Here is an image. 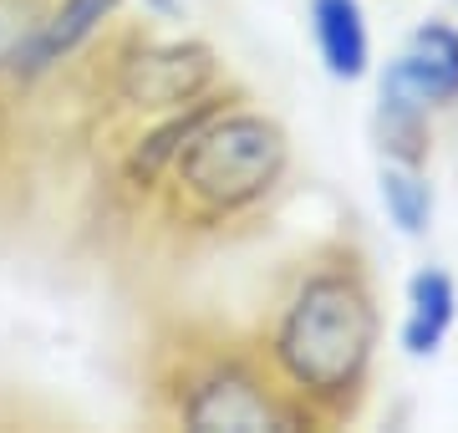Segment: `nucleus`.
Segmentation results:
<instances>
[{
	"label": "nucleus",
	"mask_w": 458,
	"mask_h": 433,
	"mask_svg": "<svg viewBox=\"0 0 458 433\" xmlns=\"http://www.w3.org/2000/svg\"><path fill=\"white\" fill-rule=\"evenodd\" d=\"M255 347L285 398L301 403L316 429L352 423L372 393L382 347V306L357 245H316L285 281Z\"/></svg>",
	"instance_id": "obj_1"
},
{
	"label": "nucleus",
	"mask_w": 458,
	"mask_h": 433,
	"mask_svg": "<svg viewBox=\"0 0 458 433\" xmlns=\"http://www.w3.org/2000/svg\"><path fill=\"white\" fill-rule=\"evenodd\" d=\"M291 179V133L276 113L250 107L245 92L225 102L199 133L183 143L158 194L189 230H229L245 225L276 200Z\"/></svg>",
	"instance_id": "obj_2"
},
{
	"label": "nucleus",
	"mask_w": 458,
	"mask_h": 433,
	"mask_svg": "<svg viewBox=\"0 0 458 433\" xmlns=\"http://www.w3.org/2000/svg\"><path fill=\"white\" fill-rule=\"evenodd\" d=\"M164 403L168 418L189 433L316 429L311 413L285 398V387L270 378L260 347H240V342L183 347L164 372Z\"/></svg>",
	"instance_id": "obj_3"
},
{
	"label": "nucleus",
	"mask_w": 458,
	"mask_h": 433,
	"mask_svg": "<svg viewBox=\"0 0 458 433\" xmlns=\"http://www.w3.org/2000/svg\"><path fill=\"white\" fill-rule=\"evenodd\" d=\"M219 82H225V67H219V51H214L204 36L132 31L128 41L113 51V67H107L113 102L128 107V113H138V117L174 113L183 102L214 92Z\"/></svg>",
	"instance_id": "obj_4"
},
{
	"label": "nucleus",
	"mask_w": 458,
	"mask_h": 433,
	"mask_svg": "<svg viewBox=\"0 0 458 433\" xmlns=\"http://www.w3.org/2000/svg\"><path fill=\"white\" fill-rule=\"evenodd\" d=\"M377 87L403 92L423 102L428 113H454L458 107V26L448 16H423L403 36L393 62L372 72Z\"/></svg>",
	"instance_id": "obj_5"
},
{
	"label": "nucleus",
	"mask_w": 458,
	"mask_h": 433,
	"mask_svg": "<svg viewBox=\"0 0 458 433\" xmlns=\"http://www.w3.org/2000/svg\"><path fill=\"white\" fill-rule=\"evenodd\" d=\"M240 98V87H214V92H204V98L194 102H183V107H174V113H158V117H148L143 123V133L132 138L128 149H123V183L128 189H138V194H158L168 179V168L179 164V153L183 143L199 133V123L204 117H214L225 102Z\"/></svg>",
	"instance_id": "obj_6"
},
{
	"label": "nucleus",
	"mask_w": 458,
	"mask_h": 433,
	"mask_svg": "<svg viewBox=\"0 0 458 433\" xmlns=\"http://www.w3.org/2000/svg\"><path fill=\"white\" fill-rule=\"evenodd\" d=\"M123 5L128 0H51L36 36H31V47H26V56L11 72V82H21V87L47 82L51 72H62L72 56H82L123 16Z\"/></svg>",
	"instance_id": "obj_7"
},
{
	"label": "nucleus",
	"mask_w": 458,
	"mask_h": 433,
	"mask_svg": "<svg viewBox=\"0 0 458 433\" xmlns=\"http://www.w3.org/2000/svg\"><path fill=\"white\" fill-rule=\"evenodd\" d=\"M306 31H311L316 62L331 82L357 87L377 72L372 21L361 0H306Z\"/></svg>",
	"instance_id": "obj_8"
},
{
	"label": "nucleus",
	"mask_w": 458,
	"mask_h": 433,
	"mask_svg": "<svg viewBox=\"0 0 458 433\" xmlns=\"http://www.w3.org/2000/svg\"><path fill=\"white\" fill-rule=\"evenodd\" d=\"M458 327V281L443 266H418L403 281V317H397V347L408 362L438 357L448 332Z\"/></svg>",
	"instance_id": "obj_9"
},
{
	"label": "nucleus",
	"mask_w": 458,
	"mask_h": 433,
	"mask_svg": "<svg viewBox=\"0 0 458 433\" xmlns=\"http://www.w3.org/2000/svg\"><path fill=\"white\" fill-rule=\"evenodd\" d=\"M377 200L382 215L403 240H428L433 219H438V189L428 179V164H377Z\"/></svg>",
	"instance_id": "obj_10"
},
{
	"label": "nucleus",
	"mask_w": 458,
	"mask_h": 433,
	"mask_svg": "<svg viewBox=\"0 0 458 433\" xmlns=\"http://www.w3.org/2000/svg\"><path fill=\"white\" fill-rule=\"evenodd\" d=\"M433 117L438 113H428L423 102L377 87V102H372L377 158H393V164H428V158H433Z\"/></svg>",
	"instance_id": "obj_11"
},
{
	"label": "nucleus",
	"mask_w": 458,
	"mask_h": 433,
	"mask_svg": "<svg viewBox=\"0 0 458 433\" xmlns=\"http://www.w3.org/2000/svg\"><path fill=\"white\" fill-rule=\"evenodd\" d=\"M47 5L51 0H0V77L16 72V62L26 56L36 26L47 16Z\"/></svg>",
	"instance_id": "obj_12"
},
{
	"label": "nucleus",
	"mask_w": 458,
	"mask_h": 433,
	"mask_svg": "<svg viewBox=\"0 0 458 433\" xmlns=\"http://www.w3.org/2000/svg\"><path fill=\"white\" fill-rule=\"evenodd\" d=\"M138 11L153 26H174V21H183V0H138Z\"/></svg>",
	"instance_id": "obj_13"
}]
</instances>
